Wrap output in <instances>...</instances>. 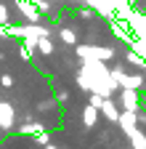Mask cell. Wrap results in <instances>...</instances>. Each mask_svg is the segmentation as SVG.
Instances as JSON below:
<instances>
[{
	"instance_id": "cell-3",
	"label": "cell",
	"mask_w": 146,
	"mask_h": 149,
	"mask_svg": "<svg viewBox=\"0 0 146 149\" xmlns=\"http://www.w3.org/2000/svg\"><path fill=\"white\" fill-rule=\"evenodd\" d=\"M98 112H104V117H106L109 123H117V120H120V112H122V109L114 104V99H104V104L98 107Z\"/></svg>"
},
{
	"instance_id": "cell-5",
	"label": "cell",
	"mask_w": 146,
	"mask_h": 149,
	"mask_svg": "<svg viewBox=\"0 0 146 149\" xmlns=\"http://www.w3.org/2000/svg\"><path fill=\"white\" fill-rule=\"evenodd\" d=\"M0 128L3 130H11L13 128V107L0 101Z\"/></svg>"
},
{
	"instance_id": "cell-2",
	"label": "cell",
	"mask_w": 146,
	"mask_h": 149,
	"mask_svg": "<svg viewBox=\"0 0 146 149\" xmlns=\"http://www.w3.org/2000/svg\"><path fill=\"white\" fill-rule=\"evenodd\" d=\"M120 109H127V112H141V91H133V88H120Z\"/></svg>"
},
{
	"instance_id": "cell-12",
	"label": "cell",
	"mask_w": 146,
	"mask_h": 149,
	"mask_svg": "<svg viewBox=\"0 0 146 149\" xmlns=\"http://www.w3.org/2000/svg\"><path fill=\"white\" fill-rule=\"evenodd\" d=\"M45 149H56V146H45Z\"/></svg>"
},
{
	"instance_id": "cell-10",
	"label": "cell",
	"mask_w": 146,
	"mask_h": 149,
	"mask_svg": "<svg viewBox=\"0 0 146 149\" xmlns=\"http://www.w3.org/2000/svg\"><path fill=\"white\" fill-rule=\"evenodd\" d=\"M56 101L66 104V101H69V93H66V91H56Z\"/></svg>"
},
{
	"instance_id": "cell-9",
	"label": "cell",
	"mask_w": 146,
	"mask_h": 149,
	"mask_svg": "<svg viewBox=\"0 0 146 149\" xmlns=\"http://www.w3.org/2000/svg\"><path fill=\"white\" fill-rule=\"evenodd\" d=\"M0 85L3 88H13V77L11 74H3V77H0Z\"/></svg>"
},
{
	"instance_id": "cell-6",
	"label": "cell",
	"mask_w": 146,
	"mask_h": 149,
	"mask_svg": "<svg viewBox=\"0 0 146 149\" xmlns=\"http://www.w3.org/2000/svg\"><path fill=\"white\" fill-rule=\"evenodd\" d=\"M59 37L64 40V45H69V48H77V29H69V27H59Z\"/></svg>"
},
{
	"instance_id": "cell-13",
	"label": "cell",
	"mask_w": 146,
	"mask_h": 149,
	"mask_svg": "<svg viewBox=\"0 0 146 149\" xmlns=\"http://www.w3.org/2000/svg\"><path fill=\"white\" fill-rule=\"evenodd\" d=\"M143 149H146V139H143Z\"/></svg>"
},
{
	"instance_id": "cell-4",
	"label": "cell",
	"mask_w": 146,
	"mask_h": 149,
	"mask_svg": "<svg viewBox=\"0 0 146 149\" xmlns=\"http://www.w3.org/2000/svg\"><path fill=\"white\" fill-rule=\"evenodd\" d=\"M80 120H82V125H85V128H96V125H98V109H96L93 104L82 107V112H80Z\"/></svg>"
},
{
	"instance_id": "cell-14",
	"label": "cell",
	"mask_w": 146,
	"mask_h": 149,
	"mask_svg": "<svg viewBox=\"0 0 146 149\" xmlns=\"http://www.w3.org/2000/svg\"><path fill=\"white\" fill-rule=\"evenodd\" d=\"M125 149H133V146H125Z\"/></svg>"
},
{
	"instance_id": "cell-8",
	"label": "cell",
	"mask_w": 146,
	"mask_h": 149,
	"mask_svg": "<svg viewBox=\"0 0 146 149\" xmlns=\"http://www.w3.org/2000/svg\"><path fill=\"white\" fill-rule=\"evenodd\" d=\"M8 24H13L11 22V11H8V6L0 0V27H8Z\"/></svg>"
},
{
	"instance_id": "cell-1",
	"label": "cell",
	"mask_w": 146,
	"mask_h": 149,
	"mask_svg": "<svg viewBox=\"0 0 146 149\" xmlns=\"http://www.w3.org/2000/svg\"><path fill=\"white\" fill-rule=\"evenodd\" d=\"M117 125H120V130L125 133V139H130L136 130H138V125H141V115H138V112H127V109H122Z\"/></svg>"
},
{
	"instance_id": "cell-11",
	"label": "cell",
	"mask_w": 146,
	"mask_h": 149,
	"mask_svg": "<svg viewBox=\"0 0 146 149\" xmlns=\"http://www.w3.org/2000/svg\"><path fill=\"white\" fill-rule=\"evenodd\" d=\"M48 3H53V6H56V3H61V0H48Z\"/></svg>"
},
{
	"instance_id": "cell-7",
	"label": "cell",
	"mask_w": 146,
	"mask_h": 149,
	"mask_svg": "<svg viewBox=\"0 0 146 149\" xmlns=\"http://www.w3.org/2000/svg\"><path fill=\"white\" fill-rule=\"evenodd\" d=\"M35 51L43 53V56H51V53H53V40H51V37H40L37 45H35Z\"/></svg>"
}]
</instances>
